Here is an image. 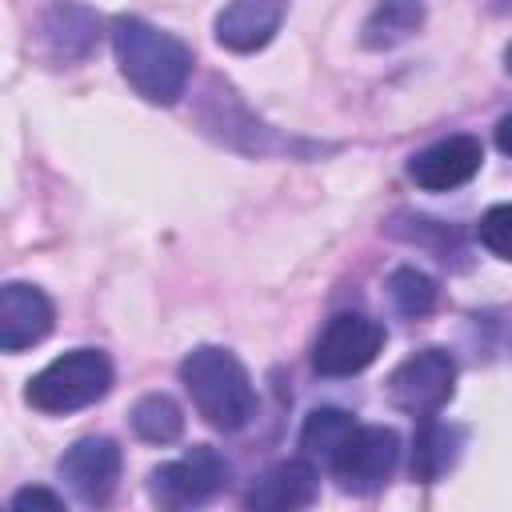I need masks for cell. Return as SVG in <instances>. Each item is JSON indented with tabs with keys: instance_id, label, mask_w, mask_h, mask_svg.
<instances>
[{
	"instance_id": "cell-1",
	"label": "cell",
	"mask_w": 512,
	"mask_h": 512,
	"mask_svg": "<svg viewBox=\"0 0 512 512\" xmlns=\"http://www.w3.org/2000/svg\"><path fill=\"white\" fill-rule=\"evenodd\" d=\"M112 48H116L120 76L132 84L136 96H144L148 104H176L184 96V84L192 72V52L184 40L160 32L140 16H116Z\"/></svg>"
},
{
	"instance_id": "cell-2",
	"label": "cell",
	"mask_w": 512,
	"mask_h": 512,
	"mask_svg": "<svg viewBox=\"0 0 512 512\" xmlns=\"http://www.w3.org/2000/svg\"><path fill=\"white\" fill-rule=\"evenodd\" d=\"M180 380L196 412L220 432L244 428L256 412V388L248 380V368L228 348H216V344L192 348L180 364Z\"/></svg>"
},
{
	"instance_id": "cell-3",
	"label": "cell",
	"mask_w": 512,
	"mask_h": 512,
	"mask_svg": "<svg viewBox=\"0 0 512 512\" xmlns=\"http://www.w3.org/2000/svg\"><path fill=\"white\" fill-rule=\"evenodd\" d=\"M108 388H112V360L100 348H76L56 356L48 368H40L24 388V400L36 412L64 416L104 400Z\"/></svg>"
},
{
	"instance_id": "cell-4",
	"label": "cell",
	"mask_w": 512,
	"mask_h": 512,
	"mask_svg": "<svg viewBox=\"0 0 512 512\" xmlns=\"http://www.w3.org/2000/svg\"><path fill=\"white\" fill-rule=\"evenodd\" d=\"M456 392V360L444 348H420L388 376V400L408 416H436Z\"/></svg>"
},
{
	"instance_id": "cell-5",
	"label": "cell",
	"mask_w": 512,
	"mask_h": 512,
	"mask_svg": "<svg viewBox=\"0 0 512 512\" xmlns=\"http://www.w3.org/2000/svg\"><path fill=\"white\" fill-rule=\"evenodd\" d=\"M384 348V328L364 312H336L316 344H312V368L320 376H356L364 372Z\"/></svg>"
},
{
	"instance_id": "cell-6",
	"label": "cell",
	"mask_w": 512,
	"mask_h": 512,
	"mask_svg": "<svg viewBox=\"0 0 512 512\" xmlns=\"http://www.w3.org/2000/svg\"><path fill=\"white\" fill-rule=\"evenodd\" d=\"M396 460H400V436L392 428H384V424H356L352 436L340 444V452L332 456L328 468H332V476L340 480L344 492L368 496V492H376L392 476Z\"/></svg>"
},
{
	"instance_id": "cell-7",
	"label": "cell",
	"mask_w": 512,
	"mask_h": 512,
	"mask_svg": "<svg viewBox=\"0 0 512 512\" xmlns=\"http://www.w3.org/2000/svg\"><path fill=\"white\" fill-rule=\"evenodd\" d=\"M224 480H228V460L216 448L200 444L152 472V500L164 508H192L212 500L224 488Z\"/></svg>"
},
{
	"instance_id": "cell-8",
	"label": "cell",
	"mask_w": 512,
	"mask_h": 512,
	"mask_svg": "<svg viewBox=\"0 0 512 512\" xmlns=\"http://www.w3.org/2000/svg\"><path fill=\"white\" fill-rule=\"evenodd\" d=\"M480 164H484V148L476 136H448L416 152L408 160V176L424 192H448V188L468 184L480 172Z\"/></svg>"
},
{
	"instance_id": "cell-9",
	"label": "cell",
	"mask_w": 512,
	"mask_h": 512,
	"mask_svg": "<svg viewBox=\"0 0 512 512\" xmlns=\"http://www.w3.org/2000/svg\"><path fill=\"white\" fill-rule=\"evenodd\" d=\"M56 468H60V480L84 504H104L120 476V448L108 436H84L60 456Z\"/></svg>"
},
{
	"instance_id": "cell-10",
	"label": "cell",
	"mask_w": 512,
	"mask_h": 512,
	"mask_svg": "<svg viewBox=\"0 0 512 512\" xmlns=\"http://www.w3.org/2000/svg\"><path fill=\"white\" fill-rule=\"evenodd\" d=\"M52 300L24 280H8L0 288V348L4 352H20L40 344L52 332Z\"/></svg>"
},
{
	"instance_id": "cell-11",
	"label": "cell",
	"mask_w": 512,
	"mask_h": 512,
	"mask_svg": "<svg viewBox=\"0 0 512 512\" xmlns=\"http://www.w3.org/2000/svg\"><path fill=\"white\" fill-rule=\"evenodd\" d=\"M284 12L288 0H228L216 16V40L228 52H256L276 36Z\"/></svg>"
},
{
	"instance_id": "cell-12",
	"label": "cell",
	"mask_w": 512,
	"mask_h": 512,
	"mask_svg": "<svg viewBox=\"0 0 512 512\" xmlns=\"http://www.w3.org/2000/svg\"><path fill=\"white\" fill-rule=\"evenodd\" d=\"M312 496H316V468L308 460H280L248 488L244 504L256 512H292L312 504Z\"/></svg>"
},
{
	"instance_id": "cell-13",
	"label": "cell",
	"mask_w": 512,
	"mask_h": 512,
	"mask_svg": "<svg viewBox=\"0 0 512 512\" xmlns=\"http://www.w3.org/2000/svg\"><path fill=\"white\" fill-rule=\"evenodd\" d=\"M96 12L84 8V4H52L48 16H44V36H48V48L56 60H84L92 48H96Z\"/></svg>"
},
{
	"instance_id": "cell-14",
	"label": "cell",
	"mask_w": 512,
	"mask_h": 512,
	"mask_svg": "<svg viewBox=\"0 0 512 512\" xmlns=\"http://www.w3.org/2000/svg\"><path fill=\"white\" fill-rule=\"evenodd\" d=\"M420 24H424V0H376V8L364 20L360 40L364 48L384 52V48L404 44L412 32H420Z\"/></svg>"
},
{
	"instance_id": "cell-15",
	"label": "cell",
	"mask_w": 512,
	"mask_h": 512,
	"mask_svg": "<svg viewBox=\"0 0 512 512\" xmlns=\"http://www.w3.org/2000/svg\"><path fill=\"white\" fill-rule=\"evenodd\" d=\"M456 452H460V432L432 416H420V428L412 436V476L436 484L456 464Z\"/></svg>"
},
{
	"instance_id": "cell-16",
	"label": "cell",
	"mask_w": 512,
	"mask_h": 512,
	"mask_svg": "<svg viewBox=\"0 0 512 512\" xmlns=\"http://www.w3.org/2000/svg\"><path fill=\"white\" fill-rule=\"evenodd\" d=\"M352 428H356V420L344 408H312L300 428V448H304V456L332 464V456L352 436Z\"/></svg>"
},
{
	"instance_id": "cell-17",
	"label": "cell",
	"mask_w": 512,
	"mask_h": 512,
	"mask_svg": "<svg viewBox=\"0 0 512 512\" xmlns=\"http://www.w3.org/2000/svg\"><path fill=\"white\" fill-rule=\"evenodd\" d=\"M132 432L140 440H148V444H172L184 432V412H180V404L172 396L148 392L132 408Z\"/></svg>"
},
{
	"instance_id": "cell-18",
	"label": "cell",
	"mask_w": 512,
	"mask_h": 512,
	"mask_svg": "<svg viewBox=\"0 0 512 512\" xmlns=\"http://www.w3.org/2000/svg\"><path fill=\"white\" fill-rule=\"evenodd\" d=\"M388 296H392V304H396L400 316L420 320V316H428L436 308V280L428 272H420V268L408 264V268H396L388 276Z\"/></svg>"
},
{
	"instance_id": "cell-19",
	"label": "cell",
	"mask_w": 512,
	"mask_h": 512,
	"mask_svg": "<svg viewBox=\"0 0 512 512\" xmlns=\"http://www.w3.org/2000/svg\"><path fill=\"white\" fill-rule=\"evenodd\" d=\"M476 236H480V244H484L492 256L512 260V204H492V208L480 216Z\"/></svg>"
},
{
	"instance_id": "cell-20",
	"label": "cell",
	"mask_w": 512,
	"mask_h": 512,
	"mask_svg": "<svg viewBox=\"0 0 512 512\" xmlns=\"http://www.w3.org/2000/svg\"><path fill=\"white\" fill-rule=\"evenodd\" d=\"M12 508L16 512H28V508H64V500L56 496V492H48V488H20L16 496H12Z\"/></svg>"
},
{
	"instance_id": "cell-21",
	"label": "cell",
	"mask_w": 512,
	"mask_h": 512,
	"mask_svg": "<svg viewBox=\"0 0 512 512\" xmlns=\"http://www.w3.org/2000/svg\"><path fill=\"white\" fill-rule=\"evenodd\" d=\"M496 148H500L504 156H512V112L496 124Z\"/></svg>"
},
{
	"instance_id": "cell-22",
	"label": "cell",
	"mask_w": 512,
	"mask_h": 512,
	"mask_svg": "<svg viewBox=\"0 0 512 512\" xmlns=\"http://www.w3.org/2000/svg\"><path fill=\"white\" fill-rule=\"evenodd\" d=\"M504 68H508V76H512V44L504 48Z\"/></svg>"
}]
</instances>
